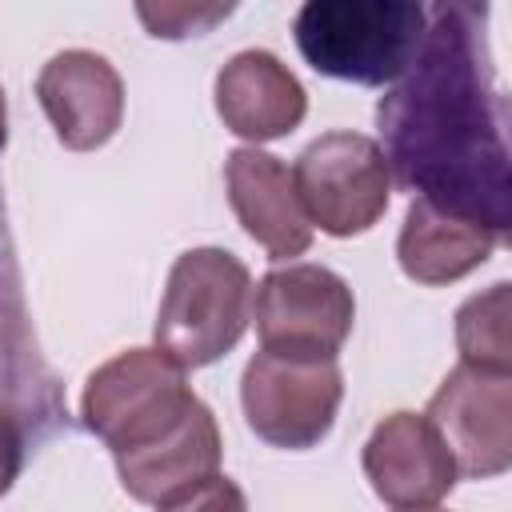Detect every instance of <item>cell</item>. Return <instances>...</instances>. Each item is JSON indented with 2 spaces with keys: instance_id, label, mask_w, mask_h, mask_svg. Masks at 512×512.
Returning a JSON list of instances; mask_svg holds the SVG:
<instances>
[{
  "instance_id": "obj_21",
  "label": "cell",
  "mask_w": 512,
  "mask_h": 512,
  "mask_svg": "<svg viewBox=\"0 0 512 512\" xmlns=\"http://www.w3.org/2000/svg\"><path fill=\"white\" fill-rule=\"evenodd\" d=\"M396 512H444V508H436V504H432V508H396Z\"/></svg>"
},
{
  "instance_id": "obj_7",
  "label": "cell",
  "mask_w": 512,
  "mask_h": 512,
  "mask_svg": "<svg viewBox=\"0 0 512 512\" xmlns=\"http://www.w3.org/2000/svg\"><path fill=\"white\" fill-rule=\"evenodd\" d=\"M344 376L336 360H288L256 352L240 376V404L248 428L288 452L316 448L340 412Z\"/></svg>"
},
{
  "instance_id": "obj_6",
  "label": "cell",
  "mask_w": 512,
  "mask_h": 512,
  "mask_svg": "<svg viewBox=\"0 0 512 512\" xmlns=\"http://www.w3.org/2000/svg\"><path fill=\"white\" fill-rule=\"evenodd\" d=\"M352 320V288L324 264H280L256 284V332L272 356L336 360Z\"/></svg>"
},
{
  "instance_id": "obj_9",
  "label": "cell",
  "mask_w": 512,
  "mask_h": 512,
  "mask_svg": "<svg viewBox=\"0 0 512 512\" xmlns=\"http://www.w3.org/2000/svg\"><path fill=\"white\" fill-rule=\"evenodd\" d=\"M428 424L452 452L456 476L488 480L512 464V376L456 364L428 400Z\"/></svg>"
},
{
  "instance_id": "obj_15",
  "label": "cell",
  "mask_w": 512,
  "mask_h": 512,
  "mask_svg": "<svg viewBox=\"0 0 512 512\" xmlns=\"http://www.w3.org/2000/svg\"><path fill=\"white\" fill-rule=\"evenodd\" d=\"M496 244L500 236L488 232L480 220L440 208L424 196H412L396 236V260L408 280L436 288L476 272L496 252Z\"/></svg>"
},
{
  "instance_id": "obj_3",
  "label": "cell",
  "mask_w": 512,
  "mask_h": 512,
  "mask_svg": "<svg viewBox=\"0 0 512 512\" xmlns=\"http://www.w3.org/2000/svg\"><path fill=\"white\" fill-rule=\"evenodd\" d=\"M252 320V272L228 248L176 256L156 312V348L180 368H204L232 352Z\"/></svg>"
},
{
  "instance_id": "obj_20",
  "label": "cell",
  "mask_w": 512,
  "mask_h": 512,
  "mask_svg": "<svg viewBox=\"0 0 512 512\" xmlns=\"http://www.w3.org/2000/svg\"><path fill=\"white\" fill-rule=\"evenodd\" d=\"M8 140V100H4V88H0V148Z\"/></svg>"
},
{
  "instance_id": "obj_14",
  "label": "cell",
  "mask_w": 512,
  "mask_h": 512,
  "mask_svg": "<svg viewBox=\"0 0 512 512\" xmlns=\"http://www.w3.org/2000/svg\"><path fill=\"white\" fill-rule=\"evenodd\" d=\"M224 440L216 428V416L204 400H196L164 436H156L144 448L116 452V476L124 492L140 504H164L176 492L208 480L220 472Z\"/></svg>"
},
{
  "instance_id": "obj_17",
  "label": "cell",
  "mask_w": 512,
  "mask_h": 512,
  "mask_svg": "<svg viewBox=\"0 0 512 512\" xmlns=\"http://www.w3.org/2000/svg\"><path fill=\"white\" fill-rule=\"evenodd\" d=\"M232 12V4H136V16L148 24L152 36L164 40H184V36H200L208 32L216 20H224Z\"/></svg>"
},
{
  "instance_id": "obj_5",
  "label": "cell",
  "mask_w": 512,
  "mask_h": 512,
  "mask_svg": "<svg viewBox=\"0 0 512 512\" xmlns=\"http://www.w3.org/2000/svg\"><path fill=\"white\" fill-rule=\"evenodd\" d=\"M292 188L308 224L328 236H360L384 216L392 176L372 136L324 132L296 156Z\"/></svg>"
},
{
  "instance_id": "obj_1",
  "label": "cell",
  "mask_w": 512,
  "mask_h": 512,
  "mask_svg": "<svg viewBox=\"0 0 512 512\" xmlns=\"http://www.w3.org/2000/svg\"><path fill=\"white\" fill-rule=\"evenodd\" d=\"M484 4H436L416 60L376 104L380 152L404 192L480 220L508 240V96L492 64Z\"/></svg>"
},
{
  "instance_id": "obj_4",
  "label": "cell",
  "mask_w": 512,
  "mask_h": 512,
  "mask_svg": "<svg viewBox=\"0 0 512 512\" xmlns=\"http://www.w3.org/2000/svg\"><path fill=\"white\" fill-rule=\"evenodd\" d=\"M196 400L188 368L160 348H128L84 380L80 420L116 456L164 436Z\"/></svg>"
},
{
  "instance_id": "obj_2",
  "label": "cell",
  "mask_w": 512,
  "mask_h": 512,
  "mask_svg": "<svg viewBox=\"0 0 512 512\" xmlns=\"http://www.w3.org/2000/svg\"><path fill=\"white\" fill-rule=\"evenodd\" d=\"M428 8L416 0H308L296 12L300 56L332 80L396 84L420 52Z\"/></svg>"
},
{
  "instance_id": "obj_8",
  "label": "cell",
  "mask_w": 512,
  "mask_h": 512,
  "mask_svg": "<svg viewBox=\"0 0 512 512\" xmlns=\"http://www.w3.org/2000/svg\"><path fill=\"white\" fill-rule=\"evenodd\" d=\"M0 412L16 416L32 444L68 432L64 384L36 344L32 312L24 300V276L4 216V196H0Z\"/></svg>"
},
{
  "instance_id": "obj_18",
  "label": "cell",
  "mask_w": 512,
  "mask_h": 512,
  "mask_svg": "<svg viewBox=\"0 0 512 512\" xmlns=\"http://www.w3.org/2000/svg\"><path fill=\"white\" fill-rule=\"evenodd\" d=\"M156 508L160 512H248V500H244V492H240L236 480H228V476L216 472V476H208V480L176 492L172 500H164Z\"/></svg>"
},
{
  "instance_id": "obj_10",
  "label": "cell",
  "mask_w": 512,
  "mask_h": 512,
  "mask_svg": "<svg viewBox=\"0 0 512 512\" xmlns=\"http://www.w3.org/2000/svg\"><path fill=\"white\" fill-rule=\"evenodd\" d=\"M372 492L392 508H432L456 488V464L424 412L384 416L360 452Z\"/></svg>"
},
{
  "instance_id": "obj_13",
  "label": "cell",
  "mask_w": 512,
  "mask_h": 512,
  "mask_svg": "<svg viewBox=\"0 0 512 512\" xmlns=\"http://www.w3.org/2000/svg\"><path fill=\"white\" fill-rule=\"evenodd\" d=\"M216 112L228 132L252 140L256 148L264 140L288 136L304 120L308 92L296 72L280 64V56L268 48H244L216 72Z\"/></svg>"
},
{
  "instance_id": "obj_11",
  "label": "cell",
  "mask_w": 512,
  "mask_h": 512,
  "mask_svg": "<svg viewBox=\"0 0 512 512\" xmlns=\"http://www.w3.org/2000/svg\"><path fill=\"white\" fill-rule=\"evenodd\" d=\"M36 100L52 120L56 140L72 152L108 144L124 120V80L100 52L88 48L56 52L36 76Z\"/></svg>"
},
{
  "instance_id": "obj_19",
  "label": "cell",
  "mask_w": 512,
  "mask_h": 512,
  "mask_svg": "<svg viewBox=\"0 0 512 512\" xmlns=\"http://www.w3.org/2000/svg\"><path fill=\"white\" fill-rule=\"evenodd\" d=\"M28 448H32V440H28L24 424H20L16 416L0 412V496L16 484V476H20V468H24Z\"/></svg>"
},
{
  "instance_id": "obj_16",
  "label": "cell",
  "mask_w": 512,
  "mask_h": 512,
  "mask_svg": "<svg viewBox=\"0 0 512 512\" xmlns=\"http://www.w3.org/2000/svg\"><path fill=\"white\" fill-rule=\"evenodd\" d=\"M456 348H460V364L512 376V288L508 280L460 304Z\"/></svg>"
},
{
  "instance_id": "obj_12",
  "label": "cell",
  "mask_w": 512,
  "mask_h": 512,
  "mask_svg": "<svg viewBox=\"0 0 512 512\" xmlns=\"http://www.w3.org/2000/svg\"><path fill=\"white\" fill-rule=\"evenodd\" d=\"M224 184H228V204L240 220V228L272 256L288 260L308 252L312 244V224L296 200L292 172L280 156L264 148H232L224 160Z\"/></svg>"
}]
</instances>
